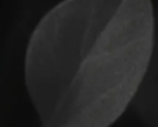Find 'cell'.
<instances>
[{"label": "cell", "mask_w": 158, "mask_h": 127, "mask_svg": "<svg viewBox=\"0 0 158 127\" xmlns=\"http://www.w3.org/2000/svg\"><path fill=\"white\" fill-rule=\"evenodd\" d=\"M153 0H63L25 51L29 100L44 127H108L132 105L150 65Z\"/></svg>", "instance_id": "cell-1"}, {"label": "cell", "mask_w": 158, "mask_h": 127, "mask_svg": "<svg viewBox=\"0 0 158 127\" xmlns=\"http://www.w3.org/2000/svg\"><path fill=\"white\" fill-rule=\"evenodd\" d=\"M131 106L144 125L158 126V22L150 65Z\"/></svg>", "instance_id": "cell-2"}]
</instances>
